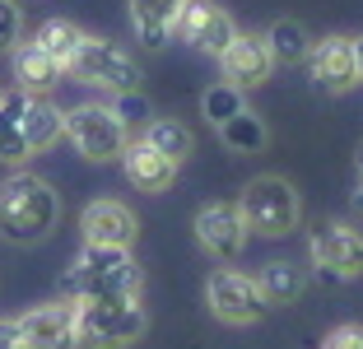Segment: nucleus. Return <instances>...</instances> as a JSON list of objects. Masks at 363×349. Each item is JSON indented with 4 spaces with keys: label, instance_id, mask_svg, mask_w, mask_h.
Here are the masks:
<instances>
[{
    "label": "nucleus",
    "instance_id": "obj_20",
    "mask_svg": "<svg viewBox=\"0 0 363 349\" xmlns=\"http://www.w3.org/2000/svg\"><path fill=\"white\" fill-rule=\"evenodd\" d=\"M23 89H14V94H0V163H28L33 149L28 140H23L19 131V112H23Z\"/></svg>",
    "mask_w": 363,
    "mask_h": 349
},
{
    "label": "nucleus",
    "instance_id": "obj_32",
    "mask_svg": "<svg viewBox=\"0 0 363 349\" xmlns=\"http://www.w3.org/2000/svg\"><path fill=\"white\" fill-rule=\"evenodd\" d=\"M354 163H359V172H363V145H359V154H354Z\"/></svg>",
    "mask_w": 363,
    "mask_h": 349
},
{
    "label": "nucleus",
    "instance_id": "obj_7",
    "mask_svg": "<svg viewBox=\"0 0 363 349\" xmlns=\"http://www.w3.org/2000/svg\"><path fill=\"white\" fill-rule=\"evenodd\" d=\"M312 265L321 270V279H359L363 275V233H354L350 223H317L312 228Z\"/></svg>",
    "mask_w": 363,
    "mask_h": 349
},
{
    "label": "nucleus",
    "instance_id": "obj_2",
    "mask_svg": "<svg viewBox=\"0 0 363 349\" xmlns=\"http://www.w3.org/2000/svg\"><path fill=\"white\" fill-rule=\"evenodd\" d=\"M145 307L135 294H98L75 298V331L84 349H130L145 340Z\"/></svg>",
    "mask_w": 363,
    "mask_h": 349
},
{
    "label": "nucleus",
    "instance_id": "obj_5",
    "mask_svg": "<svg viewBox=\"0 0 363 349\" xmlns=\"http://www.w3.org/2000/svg\"><path fill=\"white\" fill-rule=\"evenodd\" d=\"M65 74H75L79 84L107 89V94H126V89H140V65L126 47H117L112 38H94L84 33V43L75 47V56L65 61Z\"/></svg>",
    "mask_w": 363,
    "mask_h": 349
},
{
    "label": "nucleus",
    "instance_id": "obj_24",
    "mask_svg": "<svg viewBox=\"0 0 363 349\" xmlns=\"http://www.w3.org/2000/svg\"><path fill=\"white\" fill-rule=\"evenodd\" d=\"M33 43L38 47H47V52L56 56V61H70V56H75V47L84 43V28H75V23L70 19H47L43 28H38V38H33Z\"/></svg>",
    "mask_w": 363,
    "mask_h": 349
},
{
    "label": "nucleus",
    "instance_id": "obj_16",
    "mask_svg": "<svg viewBox=\"0 0 363 349\" xmlns=\"http://www.w3.org/2000/svg\"><path fill=\"white\" fill-rule=\"evenodd\" d=\"M14 79L23 94H52L65 79V65L38 43H14Z\"/></svg>",
    "mask_w": 363,
    "mask_h": 349
},
{
    "label": "nucleus",
    "instance_id": "obj_22",
    "mask_svg": "<svg viewBox=\"0 0 363 349\" xmlns=\"http://www.w3.org/2000/svg\"><path fill=\"white\" fill-rule=\"evenodd\" d=\"M266 43H270V56H275V65H279V61L294 65V61H303V56H308L312 38H308V28H303L298 19H279L275 28L266 33Z\"/></svg>",
    "mask_w": 363,
    "mask_h": 349
},
{
    "label": "nucleus",
    "instance_id": "obj_8",
    "mask_svg": "<svg viewBox=\"0 0 363 349\" xmlns=\"http://www.w3.org/2000/svg\"><path fill=\"white\" fill-rule=\"evenodd\" d=\"M205 303H210V312L219 321H228V326H252V321H261V312H266V298H261L257 279L238 275V270H214L210 284H205Z\"/></svg>",
    "mask_w": 363,
    "mask_h": 349
},
{
    "label": "nucleus",
    "instance_id": "obj_1",
    "mask_svg": "<svg viewBox=\"0 0 363 349\" xmlns=\"http://www.w3.org/2000/svg\"><path fill=\"white\" fill-rule=\"evenodd\" d=\"M61 219V196L52 191L47 177L33 172H14L0 182V238L14 247L43 243Z\"/></svg>",
    "mask_w": 363,
    "mask_h": 349
},
{
    "label": "nucleus",
    "instance_id": "obj_9",
    "mask_svg": "<svg viewBox=\"0 0 363 349\" xmlns=\"http://www.w3.org/2000/svg\"><path fill=\"white\" fill-rule=\"evenodd\" d=\"M172 33H177L186 47H196V52L219 56L233 43L238 23L228 19V10H219L214 0H182V14H177V23H172Z\"/></svg>",
    "mask_w": 363,
    "mask_h": 349
},
{
    "label": "nucleus",
    "instance_id": "obj_30",
    "mask_svg": "<svg viewBox=\"0 0 363 349\" xmlns=\"http://www.w3.org/2000/svg\"><path fill=\"white\" fill-rule=\"evenodd\" d=\"M354 70H359V79H363V38H354Z\"/></svg>",
    "mask_w": 363,
    "mask_h": 349
},
{
    "label": "nucleus",
    "instance_id": "obj_15",
    "mask_svg": "<svg viewBox=\"0 0 363 349\" xmlns=\"http://www.w3.org/2000/svg\"><path fill=\"white\" fill-rule=\"evenodd\" d=\"M121 168H126L130 187H140V191H168L172 177H177V163L163 159L150 140H130L121 149Z\"/></svg>",
    "mask_w": 363,
    "mask_h": 349
},
{
    "label": "nucleus",
    "instance_id": "obj_31",
    "mask_svg": "<svg viewBox=\"0 0 363 349\" xmlns=\"http://www.w3.org/2000/svg\"><path fill=\"white\" fill-rule=\"evenodd\" d=\"M354 210H363V187H359V196H354Z\"/></svg>",
    "mask_w": 363,
    "mask_h": 349
},
{
    "label": "nucleus",
    "instance_id": "obj_21",
    "mask_svg": "<svg viewBox=\"0 0 363 349\" xmlns=\"http://www.w3.org/2000/svg\"><path fill=\"white\" fill-rule=\"evenodd\" d=\"M219 140H224L233 154H261L266 149V140H270V131H266V121H261L257 112H233L228 121H219Z\"/></svg>",
    "mask_w": 363,
    "mask_h": 349
},
{
    "label": "nucleus",
    "instance_id": "obj_10",
    "mask_svg": "<svg viewBox=\"0 0 363 349\" xmlns=\"http://www.w3.org/2000/svg\"><path fill=\"white\" fill-rule=\"evenodd\" d=\"M19 340L23 349H79V331H75V298L65 303H43L23 312L19 321Z\"/></svg>",
    "mask_w": 363,
    "mask_h": 349
},
{
    "label": "nucleus",
    "instance_id": "obj_25",
    "mask_svg": "<svg viewBox=\"0 0 363 349\" xmlns=\"http://www.w3.org/2000/svg\"><path fill=\"white\" fill-rule=\"evenodd\" d=\"M242 107H247V103H242V89L228 84V79H224V84H210V89H205V98H201V112L210 116V126L228 121V116L242 112Z\"/></svg>",
    "mask_w": 363,
    "mask_h": 349
},
{
    "label": "nucleus",
    "instance_id": "obj_13",
    "mask_svg": "<svg viewBox=\"0 0 363 349\" xmlns=\"http://www.w3.org/2000/svg\"><path fill=\"white\" fill-rule=\"evenodd\" d=\"M219 70H224L228 84L238 89H257L270 79L275 70V56H270V43L261 33H233V43L219 52Z\"/></svg>",
    "mask_w": 363,
    "mask_h": 349
},
{
    "label": "nucleus",
    "instance_id": "obj_29",
    "mask_svg": "<svg viewBox=\"0 0 363 349\" xmlns=\"http://www.w3.org/2000/svg\"><path fill=\"white\" fill-rule=\"evenodd\" d=\"M0 349H23L19 326H14V321H0Z\"/></svg>",
    "mask_w": 363,
    "mask_h": 349
},
{
    "label": "nucleus",
    "instance_id": "obj_14",
    "mask_svg": "<svg viewBox=\"0 0 363 349\" xmlns=\"http://www.w3.org/2000/svg\"><path fill=\"white\" fill-rule=\"evenodd\" d=\"M79 228H84V243H98V247H130L135 243V214L126 210L121 201H89L84 214H79Z\"/></svg>",
    "mask_w": 363,
    "mask_h": 349
},
{
    "label": "nucleus",
    "instance_id": "obj_3",
    "mask_svg": "<svg viewBox=\"0 0 363 349\" xmlns=\"http://www.w3.org/2000/svg\"><path fill=\"white\" fill-rule=\"evenodd\" d=\"M145 289V270L135 265L130 247H98L84 243V252L75 256L70 275L61 279L65 298H98V294H135Z\"/></svg>",
    "mask_w": 363,
    "mask_h": 349
},
{
    "label": "nucleus",
    "instance_id": "obj_11",
    "mask_svg": "<svg viewBox=\"0 0 363 349\" xmlns=\"http://www.w3.org/2000/svg\"><path fill=\"white\" fill-rule=\"evenodd\" d=\"M196 238L210 256L219 261H238L247 247V223H242V210L228 201H214V205H201L196 210Z\"/></svg>",
    "mask_w": 363,
    "mask_h": 349
},
{
    "label": "nucleus",
    "instance_id": "obj_18",
    "mask_svg": "<svg viewBox=\"0 0 363 349\" xmlns=\"http://www.w3.org/2000/svg\"><path fill=\"white\" fill-rule=\"evenodd\" d=\"M177 14H182V0H130V23H135L140 47H150V52L168 47Z\"/></svg>",
    "mask_w": 363,
    "mask_h": 349
},
{
    "label": "nucleus",
    "instance_id": "obj_27",
    "mask_svg": "<svg viewBox=\"0 0 363 349\" xmlns=\"http://www.w3.org/2000/svg\"><path fill=\"white\" fill-rule=\"evenodd\" d=\"M19 28H23L19 5H14V0H0V52H10V47L19 43Z\"/></svg>",
    "mask_w": 363,
    "mask_h": 349
},
{
    "label": "nucleus",
    "instance_id": "obj_4",
    "mask_svg": "<svg viewBox=\"0 0 363 349\" xmlns=\"http://www.w3.org/2000/svg\"><path fill=\"white\" fill-rule=\"evenodd\" d=\"M238 210H242L247 233H261V238H289L303 219L298 191L289 187L284 177H257L247 182L242 196H238Z\"/></svg>",
    "mask_w": 363,
    "mask_h": 349
},
{
    "label": "nucleus",
    "instance_id": "obj_12",
    "mask_svg": "<svg viewBox=\"0 0 363 349\" xmlns=\"http://www.w3.org/2000/svg\"><path fill=\"white\" fill-rule=\"evenodd\" d=\"M303 61H308V70H312V84L326 89V94H350V89L359 84V70H354V38L331 33V38L312 43Z\"/></svg>",
    "mask_w": 363,
    "mask_h": 349
},
{
    "label": "nucleus",
    "instance_id": "obj_28",
    "mask_svg": "<svg viewBox=\"0 0 363 349\" xmlns=\"http://www.w3.org/2000/svg\"><path fill=\"white\" fill-rule=\"evenodd\" d=\"M321 349H363V326H340V331H331Z\"/></svg>",
    "mask_w": 363,
    "mask_h": 349
},
{
    "label": "nucleus",
    "instance_id": "obj_23",
    "mask_svg": "<svg viewBox=\"0 0 363 349\" xmlns=\"http://www.w3.org/2000/svg\"><path fill=\"white\" fill-rule=\"evenodd\" d=\"M145 140H150L154 149H159L163 159H172V163H182L186 154L196 149V140H191V131L186 126H177V121H145Z\"/></svg>",
    "mask_w": 363,
    "mask_h": 349
},
{
    "label": "nucleus",
    "instance_id": "obj_26",
    "mask_svg": "<svg viewBox=\"0 0 363 349\" xmlns=\"http://www.w3.org/2000/svg\"><path fill=\"white\" fill-rule=\"evenodd\" d=\"M112 112H117L126 126H140V121H150V103H145V94H140V89H126V94H117Z\"/></svg>",
    "mask_w": 363,
    "mask_h": 349
},
{
    "label": "nucleus",
    "instance_id": "obj_17",
    "mask_svg": "<svg viewBox=\"0 0 363 349\" xmlns=\"http://www.w3.org/2000/svg\"><path fill=\"white\" fill-rule=\"evenodd\" d=\"M19 131H23L33 154H43V149H52L65 135V112L47 94H28L23 98V112H19Z\"/></svg>",
    "mask_w": 363,
    "mask_h": 349
},
{
    "label": "nucleus",
    "instance_id": "obj_19",
    "mask_svg": "<svg viewBox=\"0 0 363 349\" xmlns=\"http://www.w3.org/2000/svg\"><path fill=\"white\" fill-rule=\"evenodd\" d=\"M257 289L266 298V307H289L308 294V270L294 261H266L257 275Z\"/></svg>",
    "mask_w": 363,
    "mask_h": 349
},
{
    "label": "nucleus",
    "instance_id": "obj_6",
    "mask_svg": "<svg viewBox=\"0 0 363 349\" xmlns=\"http://www.w3.org/2000/svg\"><path fill=\"white\" fill-rule=\"evenodd\" d=\"M65 135L89 163H112L130 145V126L103 103H84L75 112H65Z\"/></svg>",
    "mask_w": 363,
    "mask_h": 349
}]
</instances>
